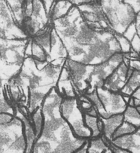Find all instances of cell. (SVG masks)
Returning a JSON list of instances; mask_svg holds the SVG:
<instances>
[{"label": "cell", "instance_id": "83f0119b", "mask_svg": "<svg viewBox=\"0 0 140 153\" xmlns=\"http://www.w3.org/2000/svg\"><path fill=\"white\" fill-rule=\"evenodd\" d=\"M104 140L106 141L107 146H108L112 150L114 153H131L128 151H126V150H124V149H120L118 148L117 147L113 145L112 143L110 142V141H108L105 138L103 137Z\"/></svg>", "mask_w": 140, "mask_h": 153}, {"label": "cell", "instance_id": "52a82bcc", "mask_svg": "<svg viewBox=\"0 0 140 153\" xmlns=\"http://www.w3.org/2000/svg\"><path fill=\"white\" fill-rule=\"evenodd\" d=\"M22 35V30L14 21L7 1H0V38L16 40Z\"/></svg>", "mask_w": 140, "mask_h": 153}, {"label": "cell", "instance_id": "484cf974", "mask_svg": "<svg viewBox=\"0 0 140 153\" xmlns=\"http://www.w3.org/2000/svg\"><path fill=\"white\" fill-rule=\"evenodd\" d=\"M132 8L136 15L140 13V0L136 1H124Z\"/></svg>", "mask_w": 140, "mask_h": 153}, {"label": "cell", "instance_id": "d6986e66", "mask_svg": "<svg viewBox=\"0 0 140 153\" xmlns=\"http://www.w3.org/2000/svg\"><path fill=\"white\" fill-rule=\"evenodd\" d=\"M0 114L15 116V111L5 97L3 88H0Z\"/></svg>", "mask_w": 140, "mask_h": 153}, {"label": "cell", "instance_id": "ba28073f", "mask_svg": "<svg viewBox=\"0 0 140 153\" xmlns=\"http://www.w3.org/2000/svg\"><path fill=\"white\" fill-rule=\"evenodd\" d=\"M68 59V53L53 27L50 36V51L47 60L48 64L63 68Z\"/></svg>", "mask_w": 140, "mask_h": 153}, {"label": "cell", "instance_id": "ffe728a7", "mask_svg": "<svg viewBox=\"0 0 140 153\" xmlns=\"http://www.w3.org/2000/svg\"><path fill=\"white\" fill-rule=\"evenodd\" d=\"M138 129L139 128H136L133 125L123 121L122 124L117 129L112 136L111 141L118 137L133 133Z\"/></svg>", "mask_w": 140, "mask_h": 153}, {"label": "cell", "instance_id": "e575fe53", "mask_svg": "<svg viewBox=\"0 0 140 153\" xmlns=\"http://www.w3.org/2000/svg\"><path fill=\"white\" fill-rule=\"evenodd\" d=\"M1 56H0V61H1Z\"/></svg>", "mask_w": 140, "mask_h": 153}, {"label": "cell", "instance_id": "7c38bea8", "mask_svg": "<svg viewBox=\"0 0 140 153\" xmlns=\"http://www.w3.org/2000/svg\"><path fill=\"white\" fill-rule=\"evenodd\" d=\"M98 117L102 123V136L108 141H111L113 134L123 122V114H115L107 119Z\"/></svg>", "mask_w": 140, "mask_h": 153}, {"label": "cell", "instance_id": "8fae6325", "mask_svg": "<svg viewBox=\"0 0 140 153\" xmlns=\"http://www.w3.org/2000/svg\"><path fill=\"white\" fill-rule=\"evenodd\" d=\"M56 88L63 98L77 97L69 71L65 64L62 68Z\"/></svg>", "mask_w": 140, "mask_h": 153}, {"label": "cell", "instance_id": "44dd1931", "mask_svg": "<svg viewBox=\"0 0 140 153\" xmlns=\"http://www.w3.org/2000/svg\"><path fill=\"white\" fill-rule=\"evenodd\" d=\"M32 123L36 132V138L42 130L43 123L41 108H38L32 114Z\"/></svg>", "mask_w": 140, "mask_h": 153}, {"label": "cell", "instance_id": "9c48e42d", "mask_svg": "<svg viewBox=\"0 0 140 153\" xmlns=\"http://www.w3.org/2000/svg\"><path fill=\"white\" fill-rule=\"evenodd\" d=\"M128 67L123 62L106 79L102 88L114 93H120L127 80Z\"/></svg>", "mask_w": 140, "mask_h": 153}, {"label": "cell", "instance_id": "4316f807", "mask_svg": "<svg viewBox=\"0 0 140 153\" xmlns=\"http://www.w3.org/2000/svg\"><path fill=\"white\" fill-rule=\"evenodd\" d=\"M133 98L135 107L140 106V88H138L131 96Z\"/></svg>", "mask_w": 140, "mask_h": 153}, {"label": "cell", "instance_id": "7402d4cb", "mask_svg": "<svg viewBox=\"0 0 140 153\" xmlns=\"http://www.w3.org/2000/svg\"><path fill=\"white\" fill-rule=\"evenodd\" d=\"M47 55L44 49L32 39V56L31 58L36 60L44 62L47 61Z\"/></svg>", "mask_w": 140, "mask_h": 153}, {"label": "cell", "instance_id": "9a60e30c", "mask_svg": "<svg viewBox=\"0 0 140 153\" xmlns=\"http://www.w3.org/2000/svg\"><path fill=\"white\" fill-rule=\"evenodd\" d=\"M140 71L134 70L120 93L123 96L131 97L133 93L140 87Z\"/></svg>", "mask_w": 140, "mask_h": 153}, {"label": "cell", "instance_id": "4fadbf2b", "mask_svg": "<svg viewBox=\"0 0 140 153\" xmlns=\"http://www.w3.org/2000/svg\"><path fill=\"white\" fill-rule=\"evenodd\" d=\"M15 116L20 119L23 123L26 143L25 153H32L33 146L36 139V136L32 123L19 110L15 111Z\"/></svg>", "mask_w": 140, "mask_h": 153}, {"label": "cell", "instance_id": "d4e9b609", "mask_svg": "<svg viewBox=\"0 0 140 153\" xmlns=\"http://www.w3.org/2000/svg\"><path fill=\"white\" fill-rule=\"evenodd\" d=\"M131 49L135 52L139 54L140 51V36L136 34L130 42Z\"/></svg>", "mask_w": 140, "mask_h": 153}, {"label": "cell", "instance_id": "ac0fdd59", "mask_svg": "<svg viewBox=\"0 0 140 153\" xmlns=\"http://www.w3.org/2000/svg\"><path fill=\"white\" fill-rule=\"evenodd\" d=\"M83 114L85 124L92 132L90 139L99 137L102 136V132L99 127L98 117H95L87 114Z\"/></svg>", "mask_w": 140, "mask_h": 153}, {"label": "cell", "instance_id": "cb8c5ba5", "mask_svg": "<svg viewBox=\"0 0 140 153\" xmlns=\"http://www.w3.org/2000/svg\"><path fill=\"white\" fill-rule=\"evenodd\" d=\"M137 34L136 28L135 21L131 24L127 28L125 32L122 35L125 37L129 42H131L136 34Z\"/></svg>", "mask_w": 140, "mask_h": 153}, {"label": "cell", "instance_id": "5bb4252c", "mask_svg": "<svg viewBox=\"0 0 140 153\" xmlns=\"http://www.w3.org/2000/svg\"><path fill=\"white\" fill-rule=\"evenodd\" d=\"M73 5L69 1H54L48 14V24L64 17L67 15Z\"/></svg>", "mask_w": 140, "mask_h": 153}, {"label": "cell", "instance_id": "1f68e13d", "mask_svg": "<svg viewBox=\"0 0 140 153\" xmlns=\"http://www.w3.org/2000/svg\"><path fill=\"white\" fill-rule=\"evenodd\" d=\"M135 25L137 35L139 36H140V13L136 15V17L135 20Z\"/></svg>", "mask_w": 140, "mask_h": 153}, {"label": "cell", "instance_id": "3957f363", "mask_svg": "<svg viewBox=\"0 0 140 153\" xmlns=\"http://www.w3.org/2000/svg\"><path fill=\"white\" fill-rule=\"evenodd\" d=\"M104 15L112 30L123 35L127 28L134 22L136 15L124 1H100Z\"/></svg>", "mask_w": 140, "mask_h": 153}, {"label": "cell", "instance_id": "836d02e7", "mask_svg": "<svg viewBox=\"0 0 140 153\" xmlns=\"http://www.w3.org/2000/svg\"><path fill=\"white\" fill-rule=\"evenodd\" d=\"M104 153H113V152L112 150L108 147V148L106 149V151H105Z\"/></svg>", "mask_w": 140, "mask_h": 153}, {"label": "cell", "instance_id": "603a6c76", "mask_svg": "<svg viewBox=\"0 0 140 153\" xmlns=\"http://www.w3.org/2000/svg\"><path fill=\"white\" fill-rule=\"evenodd\" d=\"M114 36L118 42L122 53L123 54L129 53L131 49L130 42L122 35L115 33Z\"/></svg>", "mask_w": 140, "mask_h": 153}, {"label": "cell", "instance_id": "2e32d148", "mask_svg": "<svg viewBox=\"0 0 140 153\" xmlns=\"http://www.w3.org/2000/svg\"><path fill=\"white\" fill-rule=\"evenodd\" d=\"M140 112L137 111L136 107L127 105L123 113L124 121L128 123L137 128L140 126Z\"/></svg>", "mask_w": 140, "mask_h": 153}, {"label": "cell", "instance_id": "4dcf8cb0", "mask_svg": "<svg viewBox=\"0 0 140 153\" xmlns=\"http://www.w3.org/2000/svg\"><path fill=\"white\" fill-rule=\"evenodd\" d=\"M54 1H42L44 8H45L46 13L48 18L49 11H50V8H51V6H52Z\"/></svg>", "mask_w": 140, "mask_h": 153}, {"label": "cell", "instance_id": "d6a6232c", "mask_svg": "<svg viewBox=\"0 0 140 153\" xmlns=\"http://www.w3.org/2000/svg\"><path fill=\"white\" fill-rule=\"evenodd\" d=\"M89 140L87 141V143L78 151H76L74 153H87V149L89 145Z\"/></svg>", "mask_w": 140, "mask_h": 153}, {"label": "cell", "instance_id": "7a4b0ae2", "mask_svg": "<svg viewBox=\"0 0 140 153\" xmlns=\"http://www.w3.org/2000/svg\"><path fill=\"white\" fill-rule=\"evenodd\" d=\"M63 97L56 88L46 96L41 105L43 126L32 153H74L89 140L77 137L62 116Z\"/></svg>", "mask_w": 140, "mask_h": 153}, {"label": "cell", "instance_id": "30bf717a", "mask_svg": "<svg viewBox=\"0 0 140 153\" xmlns=\"http://www.w3.org/2000/svg\"><path fill=\"white\" fill-rule=\"evenodd\" d=\"M115 146L131 153H140V128L110 141Z\"/></svg>", "mask_w": 140, "mask_h": 153}, {"label": "cell", "instance_id": "277c9868", "mask_svg": "<svg viewBox=\"0 0 140 153\" xmlns=\"http://www.w3.org/2000/svg\"><path fill=\"white\" fill-rule=\"evenodd\" d=\"M24 126L14 116L8 123L0 124V153H25Z\"/></svg>", "mask_w": 140, "mask_h": 153}, {"label": "cell", "instance_id": "f1b7e54d", "mask_svg": "<svg viewBox=\"0 0 140 153\" xmlns=\"http://www.w3.org/2000/svg\"><path fill=\"white\" fill-rule=\"evenodd\" d=\"M14 116L7 114H0V124L10 122Z\"/></svg>", "mask_w": 140, "mask_h": 153}, {"label": "cell", "instance_id": "5b68a950", "mask_svg": "<svg viewBox=\"0 0 140 153\" xmlns=\"http://www.w3.org/2000/svg\"><path fill=\"white\" fill-rule=\"evenodd\" d=\"M61 112L77 137L85 140L91 138V131L85 124L84 114L79 106L77 97L63 98Z\"/></svg>", "mask_w": 140, "mask_h": 153}, {"label": "cell", "instance_id": "e0dca14e", "mask_svg": "<svg viewBox=\"0 0 140 153\" xmlns=\"http://www.w3.org/2000/svg\"><path fill=\"white\" fill-rule=\"evenodd\" d=\"M108 148L102 136L89 140L87 153H104Z\"/></svg>", "mask_w": 140, "mask_h": 153}, {"label": "cell", "instance_id": "d590c367", "mask_svg": "<svg viewBox=\"0 0 140 153\" xmlns=\"http://www.w3.org/2000/svg\"></svg>", "mask_w": 140, "mask_h": 153}, {"label": "cell", "instance_id": "8992f818", "mask_svg": "<svg viewBox=\"0 0 140 153\" xmlns=\"http://www.w3.org/2000/svg\"><path fill=\"white\" fill-rule=\"evenodd\" d=\"M96 92L106 112V119L123 114L127 104L120 93H114L103 88H97Z\"/></svg>", "mask_w": 140, "mask_h": 153}, {"label": "cell", "instance_id": "f546056e", "mask_svg": "<svg viewBox=\"0 0 140 153\" xmlns=\"http://www.w3.org/2000/svg\"><path fill=\"white\" fill-rule=\"evenodd\" d=\"M128 68L140 71V59H130Z\"/></svg>", "mask_w": 140, "mask_h": 153}, {"label": "cell", "instance_id": "6da1fadb", "mask_svg": "<svg viewBox=\"0 0 140 153\" xmlns=\"http://www.w3.org/2000/svg\"><path fill=\"white\" fill-rule=\"evenodd\" d=\"M53 27L68 53V59L89 65H98L121 53L114 32H97L88 26L78 8L73 7Z\"/></svg>", "mask_w": 140, "mask_h": 153}]
</instances>
